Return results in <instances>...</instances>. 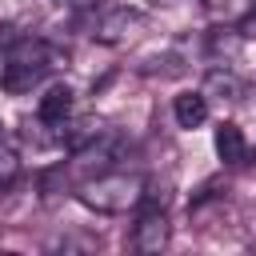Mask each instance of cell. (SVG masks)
<instances>
[{
  "mask_svg": "<svg viewBox=\"0 0 256 256\" xmlns=\"http://www.w3.org/2000/svg\"><path fill=\"white\" fill-rule=\"evenodd\" d=\"M172 116H176L180 128H200V124L208 120V100H204L200 92H180V96L172 100Z\"/></svg>",
  "mask_w": 256,
  "mask_h": 256,
  "instance_id": "6",
  "label": "cell"
},
{
  "mask_svg": "<svg viewBox=\"0 0 256 256\" xmlns=\"http://www.w3.org/2000/svg\"><path fill=\"white\" fill-rule=\"evenodd\" d=\"M68 112H72V88L68 84H56L40 96V120L44 124H64Z\"/></svg>",
  "mask_w": 256,
  "mask_h": 256,
  "instance_id": "7",
  "label": "cell"
},
{
  "mask_svg": "<svg viewBox=\"0 0 256 256\" xmlns=\"http://www.w3.org/2000/svg\"><path fill=\"white\" fill-rule=\"evenodd\" d=\"M16 176H20V156L0 144V184H12Z\"/></svg>",
  "mask_w": 256,
  "mask_h": 256,
  "instance_id": "8",
  "label": "cell"
},
{
  "mask_svg": "<svg viewBox=\"0 0 256 256\" xmlns=\"http://www.w3.org/2000/svg\"><path fill=\"white\" fill-rule=\"evenodd\" d=\"M244 32H248V36H256V12H252V16L244 20Z\"/></svg>",
  "mask_w": 256,
  "mask_h": 256,
  "instance_id": "9",
  "label": "cell"
},
{
  "mask_svg": "<svg viewBox=\"0 0 256 256\" xmlns=\"http://www.w3.org/2000/svg\"><path fill=\"white\" fill-rule=\"evenodd\" d=\"M144 24V16L140 12H132V8H116V12H108L104 20H100V28H96V40L100 44H124V40H132L136 36V28Z\"/></svg>",
  "mask_w": 256,
  "mask_h": 256,
  "instance_id": "4",
  "label": "cell"
},
{
  "mask_svg": "<svg viewBox=\"0 0 256 256\" xmlns=\"http://www.w3.org/2000/svg\"><path fill=\"white\" fill-rule=\"evenodd\" d=\"M144 212H140V220H136V228H132V248L136 252H144V256H156V252H164L168 248V216H164V208H156L152 200H148V192H144Z\"/></svg>",
  "mask_w": 256,
  "mask_h": 256,
  "instance_id": "3",
  "label": "cell"
},
{
  "mask_svg": "<svg viewBox=\"0 0 256 256\" xmlns=\"http://www.w3.org/2000/svg\"><path fill=\"white\" fill-rule=\"evenodd\" d=\"M216 156H220L224 164H244V160H248V140H244L240 124L224 120V124L216 128Z\"/></svg>",
  "mask_w": 256,
  "mask_h": 256,
  "instance_id": "5",
  "label": "cell"
},
{
  "mask_svg": "<svg viewBox=\"0 0 256 256\" xmlns=\"http://www.w3.org/2000/svg\"><path fill=\"white\" fill-rule=\"evenodd\" d=\"M204 4H208V8H220V4H228V0H204Z\"/></svg>",
  "mask_w": 256,
  "mask_h": 256,
  "instance_id": "10",
  "label": "cell"
},
{
  "mask_svg": "<svg viewBox=\"0 0 256 256\" xmlns=\"http://www.w3.org/2000/svg\"><path fill=\"white\" fill-rule=\"evenodd\" d=\"M148 4H176V0H148Z\"/></svg>",
  "mask_w": 256,
  "mask_h": 256,
  "instance_id": "11",
  "label": "cell"
},
{
  "mask_svg": "<svg viewBox=\"0 0 256 256\" xmlns=\"http://www.w3.org/2000/svg\"><path fill=\"white\" fill-rule=\"evenodd\" d=\"M48 68H52V52L40 40H12L8 56L0 64V84L8 92H28Z\"/></svg>",
  "mask_w": 256,
  "mask_h": 256,
  "instance_id": "2",
  "label": "cell"
},
{
  "mask_svg": "<svg viewBox=\"0 0 256 256\" xmlns=\"http://www.w3.org/2000/svg\"><path fill=\"white\" fill-rule=\"evenodd\" d=\"M144 192H148V180L140 172H100V176H92V180H84L76 188V200L84 208H92V212L120 216L128 208H140Z\"/></svg>",
  "mask_w": 256,
  "mask_h": 256,
  "instance_id": "1",
  "label": "cell"
}]
</instances>
